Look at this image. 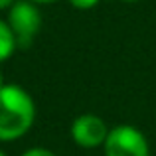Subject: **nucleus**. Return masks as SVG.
Instances as JSON below:
<instances>
[{
	"label": "nucleus",
	"instance_id": "4",
	"mask_svg": "<svg viewBox=\"0 0 156 156\" xmlns=\"http://www.w3.org/2000/svg\"><path fill=\"white\" fill-rule=\"evenodd\" d=\"M109 126L99 115L93 113H83L79 117L73 119L71 122V138L77 146L81 148H97V146H103L107 140V134H109Z\"/></svg>",
	"mask_w": 156,
	"mask_h": 156
},
{
	"label": "nucleus",
	"instance_id": "12",
	"mask_svg": "<svg viewBox=\"0 0 156 156\" xmlns=\"http://www.w3.org/2000/svg\"><path fill=\"white\" fill-rule=\"evenodd\" d=\"M0 156H6V154H4V152H2V150H0Z\"/></svg>",
	"mask_w": 156,
	"mask_h": 156
},
{
	"label": "nucleus",
	"instance_id": "9",
	"mask_svg": "<svg viewBox=\"0 0 156 156\" xmlns=\"http://www.w3.org/2000/svg\"><path fill=\"white\" fill-rule=\"evenodd\" d=\"M30 2H34V4H53V2H57V0H30Z\"/></svg>",
	"mask_w": 156,
	"mask_h": 156
},
{
	"label": "nucleus",
	"instance_id": "1",
	"mask_svg": "<svg viewBox=\"0 0 156 156\" xmlns=\"http://www.w3.org/2000/svg\"><path fill=\"white\" fill-rule=\"evenodd\" d=\"M36 103L22 85L6 83L0 89V142L22 138L34 126Z\"/></svg>",
	"mask_w": 156,
	"mask_h": 156
},
{
	"label": "nucleus",
	"instance_id": "3",
	"mask_svg": "<svg viewBox=\"0 0 156 156\" xmlns=\"http://www.w3.org/2000/svg\"><path fill=\"white\" fill-rule=\"evenodd\" d=\"M105 156H150L144 133L133 125H117L109 130L103 144Z\"/></svg>",
	"mask_w": 156,
	"mask_h": 156
},
{
	"label": "nucleus",
	"instance_id": "6",
	"mask_svg": "<svg viewBox=\"0 0 156 156\" xmlns=\"http://www.w3.org/2000/svg\"><path fill=\"white\" fill-rule=\"evenodd\" d=\"M67 2L71 4L73 8H77V10H91V8H95L101 0H67Z\"/></svg>",
	"mask_w": 156,
	"mask_h": 156
},
{
	"label": "nucleus",
	"instance_id": "5",
	"mask_svg": "<svg viewBox=\"0 0 156 156\" xmlns=\"http://www.w3.org/2000/svg\"><path fill=\"white\" fill-rule=\"evenodd\" d=\"M16 50H18V46H16V38L12 34L10 26L6 20H0V63L10 59Z\"/></svg>",
	"mask_w": 156,
	"mask_h": 156
},
{
	"label": "nucleus",
	"instance_id": "7",
	"mask_svg": "<svg viewBox=\"0 0 156 156\" xmlns=\"http://www.w3.org/2000/svg\"><path fill=\"white\" fill-rule=\"evenodd\" d=\"M22 156H57V154L50 148H44V146H32V148H28Z\"/></svg>",
	"mask_w": 156,
	"mask_h": 156
},
{
	"label": "nucleus",
	"instance_id": "10",
	"mask_svg": "<svg viewBox=\"0 0 156 156\" xmlns=\"http://www.w3.org/2000/svg\"><path fill=\"white\" fill-rule=\"evenodd\" d=\"M4 85H6V83H4V75H2V71H0V89H2Z\"/></svg>",
	"mask_w": 156,
	"mask_h": 156
},
{
	"label": "nucleus",
	"instance_id": "2",
	"mask_svg": "<svg viewBox=\"0 0 156 156\" xmlns=\"http://www.w3.org/2000/svg\"><path fill=\"white\" fill-rule=\"evenodd\" d=\"M8 26L16 38L18 50H28L42 28V14L30 0H16L8 10Z\"/></svg>",
	"mask_w": 156,
	"mask_h": 156
},
{
	"label": "nucleus",
	"instance_id": "8",
	"mask_svg": "<svg viewBox=\"0 0 156 156\" xmlns=\"http://www.w3.org/2000/svg\"><path fill=\"white\" fill-rule=\"evenodd\" d=\"M14 2H16V0H0V10H4V8H10Z\"/></svg>",
	"mask_w": 156,
	"mask_h": 156
},
{
	"label": "nucleus",
	"instance_id": "11",
	"mask_svg": "<svg viewBox=\"0 0 156 156\" xmlns=\"http://www.w3.org/2000/svg\"><path fill=\"white\" fill-rule=\"evenodd\" d=\"M122 2H129V4H133V2H138V0H122Z\"/></svg>",
	"mask_w": 156,
	"mask_h": 156
}]
</instances>
